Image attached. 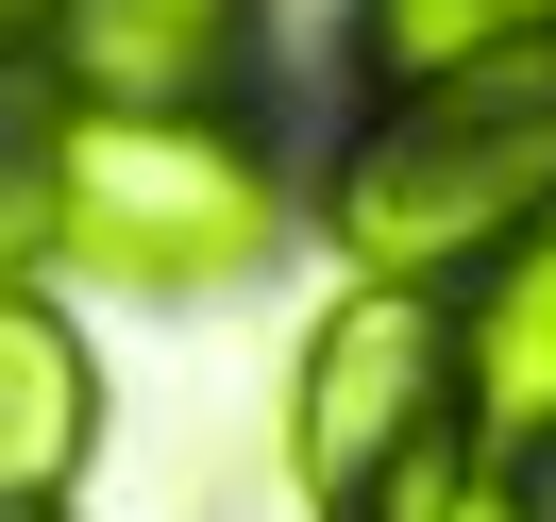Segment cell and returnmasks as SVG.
<instances>
[{"label": "cell", "mask_w": 556, "mask_h": 522, "mask_svg": "<svg viewBox=\"0 0 556 522\" xmlns=\"http://www.w3.org/2000/svg\"><path fill=\"white\" fill-rule=\"evenodd\" d=\"M506 35H556V0H354V85L455 68V51H506Z\"/></svg>", "instance_id": "obj_7"}, {"label": "cell", "mask_w": 556, "mask_h": 522, "mask_svg": "<svg viewBox=\"0 0 556 522\" xmlns=\"http://www.w3.org/2000/svg\"><path fill=\"white\" fill-rule=\"evenodd\" d=\"M472 472L455 405V287H338L287 354V488L304 522H421Z\"/></svg>", "instance_id": "obj_3"}, {"label": "cell", "mask_w": 556, "mask_h": 522, "mask_svg": "<svg viewBox=\"0 0 556 522\" xmlns=\"http://www.w3.org/2000/svg\"><path fill=\"white\" fill-rule=\"evenodd\" d=\"M51 68H68V102H253L270 0H68Z\"/></svg>", "instance_id": "obj_4"}, {"label": "cell", "mask_w": 556, "mask_h": 522, "mask_svg": "<svg viewBox=\"0 0 556 522\" xmlns=\"http://www.w3.org/2000/svg\"><path fill=\"white\" fill-rule=\"evenodd\" d=\"M304 219L354 287H472L506 237L556 219V35L354 85V136L304 169Z\"/></svg>", "instance_id": "obj_1"}, {"label": "cell", "mask_w": 556, "mask_h": 522, "mask_svg": "<svg viewBox=\"0 0 556 522\" xmlns=\"http://www.w3.org/2000/svg\"><path fill=\"white\" fill-rule=\"evenodd\" d=\"M35 203L51 270H102L136 304H219L304 219V169L253 102H68L35 118Z\"/></svg>", "instance_id": "obj_2"}, {"label": "cell", "mask_w": 556, "mask_h": 522, "mask_svg": "<svg viewBox=\"0 0 556 522\" xmlns=\"http://www.w3.org/2000/svg\"><path fill=\"white\" fill-rule=\"evenodd\" d=\"M102 472V354L35 270H0V506H68Z\"/></svg>", "instance_id": "obj_6"}, {"label": "cell", "mask_w": 556, "mask_h": 522, "mask_svg": "<svg viewBox=\"0 0 556 522\" xmlns=\"http://www.w3.org/2000/svg\"><path fill=\"white\" fill-rule=\"evenodd\" d=\"M455 405H472V455L556 472V219L455 287Z\"/></svg>", "instance_id": "obj_5"}, {"label": "cell", "mask_w": 556, "mask_h": 522, "mask_svg": "<svg viewBox=\"0 0 556 522\" xmlns=\"http://www.w3.org/2000/svg\"><path fill=\"white\" fill-rule=\"evenodd\" d=\"M0 522H68V506H0Z\"/></svg>", "instance_id": "obj_9"}, {"label": "cell", "mask_w": 556, "mask_h": 522, "mask_svg": "<svg viewBox=\"0 0 556 522\" xmlns=\"http://www.w3.org/2000/svg\"><path fill=\"white\" fill-rule=\"evenodd\" d=\"M51 17L68 0H0V68H51Z\"/></svg>", "instance_id": "obj_8"}]
</instances>
